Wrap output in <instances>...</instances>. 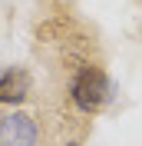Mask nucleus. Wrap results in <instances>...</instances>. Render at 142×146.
I'll return each mask as SVG.
<instances>
[{"instance_id": "f257e3e1", "label": "nucleus", "mask_w": 142, "mask_h": 146, "mask_svg": "<svg viewBox=\"0 0 142 146\" xmlns=\"http://www.w3.org/2000/svg\"><path fill=\"white\" fill-rule=\"evenodd\" d=\"M70 96H73V103H76V110H83V113H99V110L106 106V100H109V76L99 70L96 63L80 66L76 80H73V86H70Z\"/></svg>"}, {"instance_id": "f03ea898", "label": "nucleus", "mask_w": 142, "mask_h": 146, "mask_svg": "<svg viewBox=\"0 0 142 146\" xmlns=\"http://www.w3.org/2000/svg\"><path fill=\"white\" fill-rule=\"evenodd\" d=\"M36 119L30 113H3L0 116V146H36Z\"/></svg>"}, {"instance_id": "7ed1b4c3", "label": "nucleus", "mask_w": 142, "mask_h": 146, "mask_svg": "<svg viewBox=\"0 0 142 146\" xmlns=\"http://www.w3.org/2000/svg\"><path fill=\"white\" fill-rule=\"evenodd\" d=\"M30 96V73L23 66H13L0 76V103H23Z\"/></svg>"}, {"instance_id": "20e7f679", "label": "nucleus", "mask_w": 142, "mask_h": 146, "mask_svg": "<svg viewBox=\"0 0 142 146\" xmlns=\"http://www.w3.org/2000/svg\"><path fill=\"white\" fill-rule=\"evenodd\" d=\"M66 146H80V143H66Z\"/></svg>"}]
</instances>
